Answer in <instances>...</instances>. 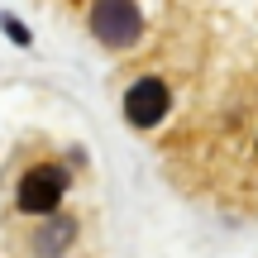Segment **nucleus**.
Here are the masks:
<instances>
[{"instance_id":"f257e3e1","label":"nucleus","mask_w":258,"mask_h":258,"mask_svg":"<svg viewBox=\"0 0 258 258\" xmlns=\"http://www.w3.org/2000/svg\"><path fill=\"white\" fill-rule=\"evenodd\" d=\"M91 29L105 48H129L139 38V10L134 0H96L91 10Z\"/></svg>"},{"instance_id":"f03ea898","label":"nucleus","mask_w":258,"mask_h":258,"mask_svg":"<svg viewBox=\"0 0 258 258\" xmlns=\"http://www.w3.org/2000/svg\"><path fill=\"white\" fill-rule=\"evenodd\" d=\"M62 191H67V172H62V167H34V172L19 182V206H24V211H34V215L57 211Z\"/></svg>"},{"instance_id":"7ed1b4c3","label":"nucleus","mask_w":258,"mask_h":258,"mask_svg":"<svg viewBox=\"0 0 258 258\" xmlns=\"http://www.w3.org/2000/svg\"><path fill=\"white\" fill-rule=\"evenodd\" d=\"M124 115H129V124H139V129L158 124L167 115V86L158 82V77L134 82V86H129V96H124Z\"/></svg>"},{"instance_id":"20e7f679","label":"nucleus","mask_w":258,"mask_h":258,"mask_svg":"<svg viewBox=\"0 0 258 258\" xmlns=\"http://www.w3.org/2000/svg\"><path fill=\"white\" fill-rule=\"evenodd\" d=\"M67 234H72V225H62V230H53V225H48V230L38 234V249L48 253V249H53V244H67Z\"/></svg>"}]
</instances>
